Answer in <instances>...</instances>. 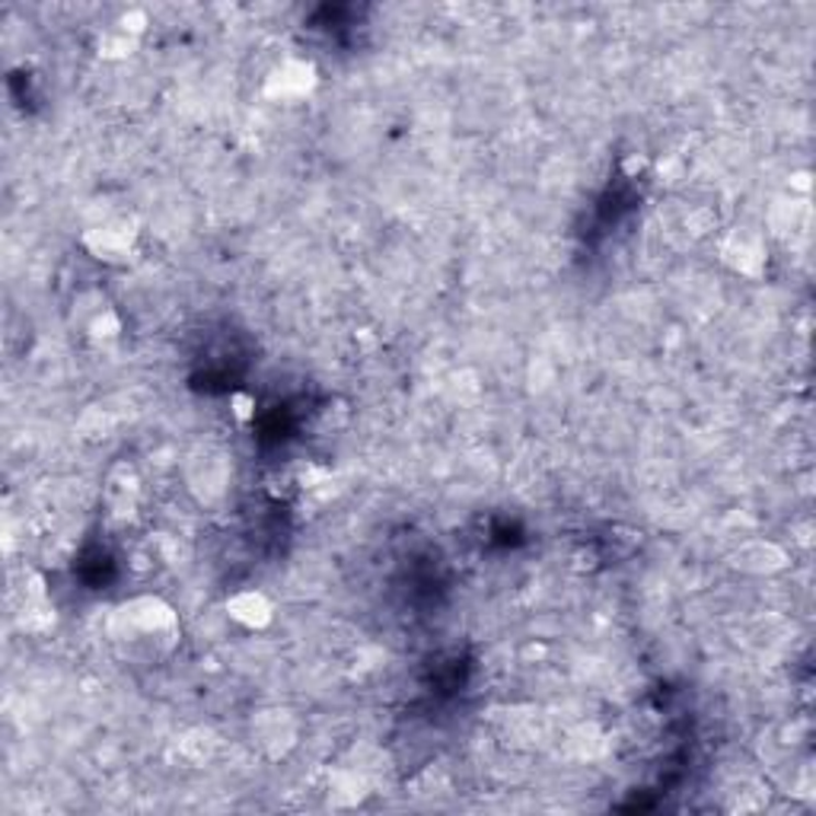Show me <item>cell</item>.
Returning <instances> with one entry per match:
<instances>
[{
	"instance_id": "1",
	"label": "cell",
	"mask_w": 816,
	"mask_h": 816,
	"mask_svg": "<svg viewBox=\"0 0 816 816\" xmlns=\"http://www.w3.org/2000/svg\"><path fill=\"white\" fill-rule=\"evenodd\" d=\"M112 638L128 648L166 653L179 641V616L160 596H134L115 610Z\"/></svg>"
},
{
	"instance_id": "2",
	"label": "cell",
	"mask_w": 816,
	"mask_h": 816,
	"mask_svg": "<svg viewBox=\"0 0 816 816\" xmlns=\"http://www.w3.org/2000/svg\"><path fill=\"white\" fill-rule=\"evenodd\" d=\"M83 249L105 265H125L137 249V227L128 217H105L83 230Z\"/></svg>"
},
{
	"instance_id": "3",
	"label": "cell",
	"mask_w": 816,
	"mask_h": 816,
	"mask_svg": "<svg viewBox=\"0 0 816 816\" xmlns=\"http://www.w3.org/2000/svg\"><path fill=\"white\" fill-rule=\"evenodd\" d=\"M320 87V70L313 62L306 58H284L281 65H275L268 70L265 83H261V93L271 102H300V99H310Z\"/></svg>"
},
{
	"instance_id": "4",
	"label": "cell",
	"mask_w": 816,
	"mask_h": 816,
	"mask_svg": "<svg viewBox=\"0 0 816 816\" xmlns=\"http://www.w3.org/2000/svg\"><path fill=\"white\" fill-rule=\"evenodd\" d=\"M720 259L730 271H737L744 278H762V271L769 265L765 239L750 227H734L720 243Z\"/></svg>"
},
{
	"instance_id": "5",
	"label": "cell",
	"mask_w": 816,
	"mask_h": 816,
	"mask_svg": "<svg viewBox=\"0 0 816 816\" xmlns=\"http://www.w3.org/2000/svg\"><path fill=\"white\" fill-rule=\"evenodd\" d=\"M730 568L744 574H775L787 568V552L772 539H750L730 552Z\"/></svg>"
},
{
	"instance_id": "6",
	"label": "cell",
	"mask_w": 816,
	"mask_h": 816,
	"mask_svg": "<svg viewBox=\"0 0 816 816\" xmlns=\"http://www.w3.org/2000/svg\"><path fill=\"white\" fill-rule=\"evenodd\" d=\"M224 610H227L230 619L243 625V628H249V631H261L275 619V603L256 588H243L230 593Z\"/></svg>"
},
{
	"instance_id": "7",
	"label": "cell",
	"mask_w": 816,
	"mask_h": 816,
	"mask_svg": "<svg viewBox=\"0 0 816 816\" xmlns=\"http://www.w3.org/2000/svg\"><path fill=\"white\" fill-rule=\"evenodd\" d=\"M253 740L259 744L268 756H284L297 744V724L288 712L275 708V712H261L253 720Z\"/></svg>"
},
{
	"instance_id": "8",
	"label": "cell",
	"mask_w": 816,
	"mask_h": 816,
	"mask_svg": "<svg viewBox=\"0 0 816 816\" xmlns=\"http://www.w3.org/2000/svg\"><path fill=\"white\" fill-rule=\"evenodd\" d=\"M198 472H189V482H192V491H198V498H217L224 494L230 482V469L227 459L221 454H204V457L195 459Z\"/></svg>"
},
{
	"instance_id": "9",
	"label": "cell",
	"mask_w": 816,
	"mask_h": 816,
	"mask_svg": "<svg viewBox=\"0 0 816 816\" xmlns=\"http://www.w3.org/2000/svg\"><path fill=\"white\" fill-rule=\"evenodd\" d=\"M367 794H370V784L364 779V772H358V769H338V772H332V779H328V801L335 807H355Z\"/></svg>"
},
{
	"instance_id": "10",
	"label": "cell",
	"mask_w": 816,
	"mask_h": 816,
	"mask_svg": "<svg viewBox=\"0 0 816 816\" xmlns=\"http://www.w3.org/2000/svg\"><path fill=\"white\" fill-rule=\"evenodd\" d=\"M134 48H137V35L125 33L122 26L105 30L97 42L99 58H105V62H125L128 55H134Z\"/></svg>"
},
{
	"instance_id": "11",
	"label": "cell",
	"mask_w": 816,
	"mask_h": 816,
	"mask_svg": "<svg viewBox=\"0 0 816 816\" xmlns=\"http://www.w3.org/2000/svg\"><path fill=\"white\" fill-rule=\"evenodd\" d=\"M119 332H122V320H119V313L115 310H109V306H102L93 313V320L87 323V335H90V342H115L119 338Z\"/></svg>"
},
{
	"instance_id": "12",
	"label": "cell",
	"mask_w": 816,
	"mask_h": 816,
	"mask_svg": "<svg viewBox=\"0 0 816 816\" xmlns=\"http://www.w3.org/2000/svg\"><path fill=\"white\" fill-rule=\"evenodd\" d=\"M115 26H122L125 33L137 35V38H141L144 30H147V16H144V10H131V13H125Z\"/></svg>"
},
{
	"instance_id": "13",
	"label": "cell",
	"mask_w": 816,
	"mask_h": 816,
	"mask_svg": "<svg viewBox=\"0 0 816 816\" xmlns=\"http://www.w3.org/2000/svg\"><path fill=\"white\" fill-rule=\"evenodd\" d=\"M230 405H233V415H236L239 422H249V418H253V409H256V402H253L249 395L236 392V395L230 399Z\"/></svg>"
},
{
	"instance_id": "14",
	"label": "cell",
	"mask_w": 816,
	"mask_h": 816,
	"mask_svg": "<svg viewBox=\"0 0 816 816\" xmlns=\"http://www.w3.org/2000/svg\"><path fill=\"white\" fill-rule=\"evenodd\" d=\"M625 169H628V172H631V169H638V172H641V169H645V157H638V160L631 157V160L625 164Z\"/></svg>"
}]
</instances>
